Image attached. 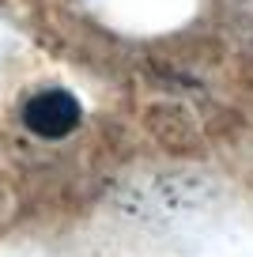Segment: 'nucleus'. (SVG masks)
<instances>
[{
    "mask_svg": "<svg viewBox=\"0 0 253 257\" xmlns=\"http://www.w3.org/2000/svg\"><path fill=\"white\" fill-rule=\"evenodd\" d=\"M79 102L68 95V91L53 87V91H38V95L31 98V102L23 106V121L31 133H38V137L46 140H61L68 137L72 128L79 125Z\"/></svg>",
    "mask_w": 253,
    "mask_h": 257,
    "instance_id": "nucleus-1",
    "label": "nucleus"
}]
</instances>
